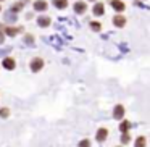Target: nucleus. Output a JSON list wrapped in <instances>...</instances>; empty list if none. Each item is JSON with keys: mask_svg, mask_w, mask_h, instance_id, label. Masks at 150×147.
<instances>
[{"mask_svg": "<svg viewBox=\"0 0 150 147\" xmlns=\"http://www.w3.org/2000/svg\"><path fill=\"white\" fill-rule=\"evenodd\" d=\"M42 66H44V60L42 58L36 57V58L31 60V70H33V71H40V70H42Z\"/></svg>", "mask_w": 150, "mask_h": 147, "instance_id": "1", "label": "nucleus"}, {"mask_svg": "<svg viewBox=\"0 0 150 147\" xmlns=\"http://www.w3.org/2000/svg\"><path fill=\"white\" fill-rule=\"evenodd\" d=\"M86 10H87V4H86V2H76L74 4V11L78 15L86 13Z\"/></svg>", "mask_w": 150, "mask_h": 147, "instance_id": "2", "label": "nucleus"}, {"mask_svg": "<svg viewBox=\"0 0 150 147\" xmlns=\"http://www.w3.org/2000/svg\"><path fill=\"white\" fill-rule=\"evenodd\" d=\"M113 23L116 28H124V24H126V18L123 16V15H116V16L113 18Z\"/></svg>", "mask_w": 150, "mask_h": 147, "instance_id": "3", "label": "nucleus"}, {"mask_svg": "<svg viewBox=\"0 0 150 147\" xmlns=\"http://www.w3.org/2000/svg\"><path fill=\"white\" fill-rule=\"evenodd\" d=\"M113 116L116 118V120H121V118L124 116V107H123V105H116V107H115Z\"/></svg>", "mask_w": 150, "mask_h": 147, "instance_id": "4", "label": "nucleus"}, {"mask_svg": "<svg viewBox=\"0 0 150 147\" xmlns=\"http://www.w3.org/2000/svg\"><path fill=\"white\" fill-rule=\"evenodd\" d=\"M108 2H110V5L116 11H123L124 10V2H121V0H108Z\"/></svg>", "mask_w": 150, "mask_h": 147, "instance_id": "5", "label": "nucleus"}, {"mask_svg": "<svg viewBox=\"0 0 150 147\" xmlns=\"http://www.w3.org/2000/svg\"><path fill=\"white\" fill-rule=\"evenodd\" d=\"M107 136H108V129H105V128H100V129L97 131V141L98 142H103L105 139H107Z\"/></svg>", "mask_w": 150, "mask_h": 147, "instance_id": "6", "label": "nucleus"}, {"mask_svg": "<svg viewBox=\"0 0 150 147\" xmlns=\"http://www.w3.org/2000/svg\"><path fill=\"white\" fill-rule=\"evenodd\" d=\"M34 10H36V11L47 10V2H45V0H37V2H34Z\"/></svg>", "mask_w": 150, "mask_h": 147, "instance_id": "7", "label": "nucleus"}, {"mask_svg": "<svg viewBox=\"0 0 150 147\" xmlns=\"http://www.w3.org/2000/svg\"><path fill=\"white\" fill-rule=\"evenodd\" d=\"M15 66H16V63H15V60L11 58V57H7V58L4 60V68H7V70H15Z\"/></svg>", "mask_w": 150, "mask_h": 147, "instance_id": "8", "label": "nucleus"}, {"mask_svg": "<svg viewBox=\"0 0 150 147\" xmlns=\"http://www.w3.org/2000/svg\"><path fill=\"white\" fill-rule=\"evenodd\" d=\"M37 24H39L40 28L50 26V18L49 16H39V18H37Z\"/></svg>", "mask_w": 150, "mask_h": 147, "instance_id": "9", "label": "nucleus"}, {"mask_svg": "<svg viewBox=\"0 0 150 147\" xmlns=\"http://www.w3.org/2000/svg\"><path fill=\"white\" fill-rule=\"evenodd\" d=\"M18 33H21V28H15V26L5 28V34H8V36H16Z\"/></svg>", "mask_w": 150, "mask_h": 147, "instance_id": "10", "label": "nucleus"}, {"mask_svg": "<svg viewBox=\"0 0 150 147\" xmlns=\"http://www.w3.org/2000/svg\"><path fill=\"white\" fill-rule=\"evenodd\" d=\"M53 5L57 8H60V10H65L68 7V0H53Z\"/></svg>", "mask_w": 150, "mask_h": 147, "instance_id": "11", "label": "nucleus"}, {"mask_svg": "<svg viewBox=\"0 0 150 147\" xmlns=\"http://www.w3.org/2000/svg\"><path fill=\"white\" fill-rule=\"evenodd\" d=\"M103 11H105L103 4H95V5H94V15L100 16V15H103Z\"/></svg>", "mask_w": 150, "mask_h": 147, "instance_id": "12", "label": "nucleus"}, {"mask_svg": "<svg viewBox=\"0 0 150 147\" xmlns=\"http://www.w3.org/2000/svg\"><path fill=\"white\" fill-rule=\"evenodd\" d=\"M129 128H131V123H129L127 120L121 121V124H120V129L123 131V134H124V133H127V129H129Z\"/></svg>", "mask_w": 150, "mask_h": 147, "instance_id": "13", "label": "nucleus"}, {"mask_svg": "<svg viewBox=\"0 0 150 147\" xmlns=\"http://www.w3.org/2000/svg\"><path fill=\"white\" fill-rule=\"evenodd\" d=\"M145 142H147L145 137L139 136V137H137V141H136V147H145Z\"/></svg>", "mask_w": 150, "mask_h": 147, "instance_id": "14", "label": "nucleus"}, {"mask_svg": "<svg viewBox=\"0 0 150 147\" xmlns=\"http://www.w3.org/2000/svg\"><path fill=\"white\" fill-rule=\"evenodd\" d=\"M0 116H2V118H8V116H10V110H8V108H0Z\"/></svg>", "mask_w": 150, "mask_h": 147, "instance_id": "15", "label": "nucleus"}, {"mask_svg": "<svg viewBox=\"0 0 150 147\" xmlns=\"http://www.w3.org/2000/svg\"><path fill=\"white\" fill-rule=\"evenodd\" d=\"M23 7H24V4H23V2H18V4H15L13 7H11V11H18V10H21Z\"/></svg>", "mask_w": 150, "mask_h": 147, "instance_id": "16", "label": "nucleus"}, {"mask_svg": "<svg viewBox=\"0 0 150 147\" xmlns=\"http://www.w3.org/2000/svg\"><path fill=\"white\" fill-rule=\"evenodd\" d=\"M91 28H92L94 31H100L102 24H100V23H97V21H92V23H91Z\"/></svg>", "mask_w": 150, "mask_h": 147, "instance_id": "17", "label": "nucleus"}, {"mask_svg": "<svg viewBox=\"0 0 150 147\" xmlns=\"http://www.w3.org/2000/svg\"><path fill=\"white\" fill-rule=\"evenodd\" d=\"M129 141H131V137H129V134H127V133H124L123 136H121V142H123V144H127Z\"/></svg>", "mask_w": 150, "mask_h": 147, "instance_id": "18", "label": "nucleus"}, {"mask_svg": "<svg viewBox=\"0 0 150 147\" xmlns=\"http://www.w3.org/2000/svg\"><path fill=\"white\" fill-rule=\"evenodd\" d=\"M79 147H91V142H89L87 139H84V141H81V142H79Z\"/></svg>", "mask_w": 150, "mask_h": 147, "instance_id": "19", "label": "nucleus"}, {"mask_svg": "<svg viewBox=\"0 0 150 147\" xmlns=\"http://www.w3.org/2000/svg\"><path fill=\"white\" fill-rule=\"evenodd\" d=\"M26 42L28 44H33V36H26Z\"/></svg>", "mask_w": 150, "mask_h": 147, "instance_id": "20", "label": "nucleus"}, {"mask_svg": "<svg viewBox=\"0 0 150 147\" xmlns=\"http://www.w3.org/2000/svg\"><path fill=\"white\" fill-rule=\"evenodd\" d=\"M4 40H5V34H4V33H0V44L4 42Z\"/></svg>", "mask_w": 150, "mask_h": 147, "instance_id": "21", "label": "nucleus"}, {"mask_svg": "<svg viewBox=\"0 0 150 147\" xmlns=\"http://www.w3.org/2000/svg\"><path fill=\"white\" fill-rule=\"evenodd\" d=\"M91 2H95V0H91Z\"/></svg>", "mask_w": 150, "mask_h": 147, "instance_id": "22", "label": "nucleus"}, {"mask_svg": "<svg viewBox=\"0 0 150 147\" xmlns=\"http://www.w3.org/2000/svg\"><path fill=\"white\" fill-rule=\"evenodd\" d=\"M0 2H4V0H0Z\"/></svg>", "mask_w": 150, "mask_h": 147, "instance_id": "23", "label": "nucleus"}]
</instances>
